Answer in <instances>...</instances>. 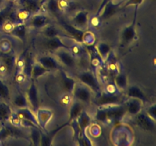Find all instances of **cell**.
<instances>
[{
	"mask_svg": "<svg viewBox=\"0 0 156 146\" xmlns=\"http://www.w3.org/2000/svg\"><path fill=\"white\" fill-rule=\"evenodd\" d=\"M51 117V112L47 110V109H40L38 111V123L40 126H44L48 123L49 120Z\"/></svg>",
	"mask_w": 156,
	"mask_h": 146,
	"instance_id": "ac0fdd59",
	"label": "cell"
},
{
	"mask_svg": "<svg viewBox=\"0 0 156 146\" xmlns=\"http://www.w3.org/2000/svg\"><path fill=\"white\" fill-rule=\"evenodd\" d=\"M119 91L120 90L117 88L114 83H109L105 87V91L107 93H109L111 94H119Z\"/></svg>",
	"mask_w": 156,
	"mask_h": 146,
	"instance_id": "4316f807",
	"label": "cell"
},
{
	"mask_svg": "<svg viewBox=\"0 0 156 146\" xmlns=\"http://www.w3.org/2000/svg\"><path fill=\"white\" fill-rule=\"evenodd\" d=\"M47 71H49L48 70L44 68L41 65H40L37 62H36L35 63H34L32 65L31 70H30V73H31V75L34 78L40 77L41 75H43L44 74L47 73Z\"/></svg>",
	"mask_w": 156,
	"mask_h": 146,
	"instance_id": "d6986e66",
	"label": "cell"
},
{
	"mask_svg": "<svg viewBox=\"0 0 156 146\" xmlns=\"http://www.w3.org/2000/svg\"><path fill=\"white\" fill-rule=\"evenodd\" d=\"M121 100L120 94H111L105 92V91L101 93L100 97L98 98L97 103L99 106H106V105L118 104Z\"/></svg>",
	"mask_w": 156,
	"mask_h": 146,
	"instance_id": "8992f818",
	"label": "cell"
},
{
	"mask_svg": "<svg viewBox=\"0 0 156 146\" xmlns=\"http://www.w3.org/2000/svg\"><path fill=\"white\" fill-rule=\"evenodd\" d=\"M36 62H37L40 65H42L44 68L47 69L48 71L50 70L58 69L60 67V63L57 59L48 55H42L37 58Z\"/></svg>",
	"mask_w": 156,
	"mask_h": 146,
	"instance_id": "5b68a950",
	"label": "cell"
},
{
	"mask_svg": "<svg viewBox=\"0 0 156 146\" xmlns=\"http://www.w3.org/2000/svg\"><path fill=\"white\" fill-rule=\"evenodd\" d=\"M84 105H85L84 103H82V102L79 101L77 100H75L74 101L72 102L69 111L70 120H75L79 116L83 110Z\"/></svg>",
	"mask_w": 156,
	"mask_h": 146,
	"instance_id": "7c38bea8",
	"label": "cell"
},
{
	"mask_svg": "<svg viewBox=\"0 0 156 146\" xmlns=\"http://www.w3.org/2000/svg\"><path fill=\"white\" fill-rule=\"evenodd\" d=\"M77 120L78 126H79V129L82 132H85V129L89 127V126L91 125V117L89 116V115L87 113V112L85 110H82V112L81 113V114L78 117Z\"/></svg>",
	"mask_w": 156,
	"mask_h": 146,
	"instance_id": "5bb4252c",
	"label": "cell"
},
{
	"mask_svg": "<svg viewBox=\"0 0 156 146\" xmlns=\"http://www.w3.org/2000/svg\"><path fill=\"white\" fill-rule=\"evenodd\" d=\"M126 93H127V95L129 97L138 98L140 100H141L142 101L146 99L143 91L140 89V88H138L136 86H131L129 88H128L127 90H126Z\"/></svg>",
	"mask_w": 156,
	"mask_h": 146,
	"instance_id": "2e32d148",
	"label": "cell"
},
{
	"mask_svg": "<svg viewBox=\"0 0 156 146\" xmlns=\"http://www.w3.org/2000/svg\"><path fill=\"white\" fill-rule=\"evenodd\" d=\"M114 84L119 90H121V91L126 90L127 88V79H126V75L123 73H117Z\"/></svg>",
	"mask_w": 156,
	"mask_h": 146,
	"instance_id": "e0dca14e",
	"label": "cell"
},
{
	"mask_svg": "<svg viewBox=\"0 0 156 146\" xmlns=\"http://www.w3.org/2000/svg\"><path fill=\"white\" fill-rule=\"evenodd\" d=\"M135 36V28H134V25L129 26L125 30H123V34H122V37H123L124 41H129Z\"/></svg>",
	"mask_w": 156,
	"mask_h": 146,
	"instance_id": "cb8c5ba5",
	"label": "cell"
},
{
	"mask_svg": "<svg viewBox=\"0 0 156 146\" xmlns=\"http://www.w3.org/2000/svg\"><path fill=\"white\" fill-rule=\"evenodd\" d=\"M9 94L10 92H9L8 87L0 81V97L4 99H7L9 98Z\"/></svg>",
	"mask_w": 156,
	"mask_h": 146,
	"instance_id": "83f0119b",
	"label": "cell"
},
{
	"mask_svg": "<svg viewBox=\"0 0 156 146\" xmlns=\"http://www.w3.org/2000/svg\"><path fill=\"white\" fill-rule=\"evenodd\" d=\"M42 33L47 38L57 37L59 34V30L53 26H46L42 28Z\"/></svg>",
	"mask_w": 156,
	"mask_h": 146,
	"instance_id": "44dd1931",
	"label": "cell"
},
{
	"mask_svg": "<svg viewBox=\"0 0 156 146\" xmlns=\"http://www.w3.org/2000/svg\"><path fill=\"white\" fill-rule=\"evenodd\" d=\"M82 40L85 42V43L88 44V45H91L94 43V34L91 33V32H86V33L82 34Z\"/></svg>",
	"mask_w": 156,
	"mask_h": 146,
	"instance_id": "484cf974",
	"label": "cell"
},
{
	"mask_svg": "<svg viewBox=\"0 0 156 146\" xmlns=\"http://www.w3.org/2000/svg\"><path fill=\"white\" fill-rule=\"evenodd\" d=\"M101 21L98 17H92L91 18H89V21H88V24H90L91 27H94V28L98 27L101 25Z\"/></svg>",
	"mask_w": 156,
	"mask_h": 146,
	"instance_id": "f546056e",
	"label": "cell"
},
{
	"mask_svg": "<svg viewBox=\"0 0 156 146\" xmlns=\"http://www.w3.org/2000/svg\"><path fill=\"white\" fill-rule=\"evenodd\" d=\"M73 21L74 25L79 30H82V29L89 26V24H88V21H89L88 14L86 12H79L73 18Z\"/></svg>",
	"mask_w": 156,
	"mask_h": 146,
	"instance_id": "ba28073f",
	"label": "cell"
},
{
	"mask_svg": "<svg viewBox=\"0 0 156 146\" xmlns=\"http://www.w3.org/2000/svg\"><path fill=\"white\" fill-rule=\"evenodd\" d=\"M143 101L138 98L129 97V100L125 103V109L126 112L132 116H136L139 113L141 112Z\"/></svg>",
	"mask_w": 156,
	"mask_h": 146,
	"instance_id": "52a82bcc",
	"label": "cell"
},
{
	"mask_svg": "<svg viewBox=\"0 0 156 146\" xmlns=\"http://www.w3.org/2000/svg\"><path fill=\"white\" fill-rule=\"evenodd\" d=\"M97 50L101 59H107L108 55H109L110 51H111V48H110L109 46L107 43H99L98 45Z\"/></svg>",
	"mask_w": 156,
	"mask_h": 146,
	"instance_id": "603a6c76",
	"label": "cell"
},
{
	"mask_svg": "<svg viewBox=\"0 0 156 146\" xmlns=\"http://www.w3.org/2000/svg\"><path fill=\"white\" fill-rule=\"evenodd\" d=\"M62 79V86H63V88L66 91V92L69 93H69H72V94H73L75 85H76V81H75L73 78H70L69 76L66 75H63Z\"/></svg>",
	"mask_w": 156,
	"mask_h": 146,
	"instance_id": "9a60e30c",
	"label": "cell"
},
{
	"mask_svg": "<svg viewBox=\"0 0 156 146\" xmlns=\"http://www.w3.org/2000/svg\"><path fill=\"white\" fill-rule=\"evenodd\" d=\"M30 12L27 10L20 11L17 14V18H18L17 19H18V21H21V22H23V21L29 19V18H30Z\"/></svg>",
	"mask_w": 156,
	"mask_h": 146,
	"instance_id": "f1b7e54d",
	"label": "cell"
},
{
	"mask_svg": "<svg viewBox=\"0 0 156 146\" xmlns=\"http://www.w3.org/2000/svg\"><path fill=\"white\" fill-rule=\"evenodd\" d=\"M12 104L15 109H23L29 106L27 97L23 94H18L15 95L12 100Z\"/></svg>",
	"mask_w": 156,
	"mask_h": 146,
	"instance_id": "4fadbf2b",
	"label": "cell"
},
{
	"mask_svg": "<svg viewBox=\"0 0 156 146\" xmlns=\"http://www.w3.org/2000/svg\"><path fill=\"white\" fill-rule=\"evenodd\" d=\"M69 50L76 59H80L82 56L85 55V49L79 44H74L69 47Z\"/></svg>",
	"mask_w": 156,
	"mask_h": 146,
	"instance_id": "7402d4cb",
	"label": "cell"
},
{
	"mask_svg": "<svg viewBox=\"0 0 156 146\" xmlns=\"http://www.w3.org/2000/svg\"><path fill=\"white\" fill-rule=\"evenodd\" d=\"M49 18L46 15H36L32 17L30 20V26L35 28H44V27L47 25Z\"/></svg>",
	"mask_w": 156,
	"mask_h": 146,
	"instance_id": "8fae6325",
	"label": "cell"
},
{
	"mask_svg": "<svg viewBox=\"0 0 156 146\" xmlns=\"http://www.w3.org/2000/svg\"><path fill=\"white\" fill-rule=\"evenodd\" d=\"M12 110L9 105L5 103H0V120L7 121L12 115Z\"/></svg>",
	"mask_w": 156,
	"mask_h": 146,
	"instance_id": "ffe728a7",
	"label": "cell"
},
{
	"mask_svg": "<svg viewBox=\"0 0 156 146\" xmlns=\"http://www.w3.org/2000/svg\"><path fill=\"white\" fill-rule=\"evenodd\" d=\"M141 1L142 0H130L128 4H134V3H136H136H139L140 2H141Z\"/></svg>",
	"mask_w": 156,
	"mask_h": 146,
	"instance_id": "e575fe53",
	"label": "cell"
},
{
	"mask_svg": "<svg viewBox=\"0 0 156 146\" xmlns=\"http://www.w3.org/2000/svg\"><path fill=\"white\" fill-rule=\"evenodd\" d=\"M91 133L93 136H98V135H99V134H100V128H99L98 126L91 127Z\"/></svg>",
	"mask_w": 156,
	"mask_h": 146,
	"instance_id": "836d02e7",
	"label": "cell"
},
{
	"mask_svg": "<svg viewBox=\"0 0 156 146\" xmlns=\"http://www.w3.org/2000/svg\"><path fill=\"white\" fill-rule=\"evenodd\" d=\"M44 45L47 50H51V51H55L57 49L60 48V47H66L59 37H53V38H47L44 41Z\"/></svg>",
	"mask_w": 156,
	"mask_h": 146,
	"instance_id": "30bf717a",
	"label": "cell"
},
{
	"mask_svg": "<svg viewBox=\"0 0 156 146\" xmlns=\"http://www.w3.org/2000/svg\"><path fill=\"white\" fill-rule=\"evenodd\" d=\"M79 82L88 86L94 92L101 93V85L94 74L90 71H82L77 75Z\"/></svg>",
	"mask_w": 156,
	"mask_h": 146,
	"instance_id": "3957f363",
	"label": "cell"
},
{
	"mask_svg": "<svg viewBox=\"0 0 156 146\" xmlns=\"http://www.w3.org/2000/svg\"><path fill=\"white\" fill-rule=\"evenodd\" d=\"M53 53L59 63L62 64L64 66L67 68H75L77 65V59L73 56L68 47H60L53 51Z\"/></svg>",
	"mask_w": 156,
	"mask_h": 146,
	"instance_id": "6da1fadb",
	"label": "cell"
},
{
	"mask_svg": "<svg viewBox=\"0 0 156 146\" xmlns=\"http://www.w3.org/2000/svg\"><path fill=\"white\" fill-rule=\"evenodd\" d=\"M147 115L150 116L153 120H155V105L150 106L147 110Z\"/></svg>",
	"mask_w": 156,
	"mask_h": 146,
	"instance_id": "4dcf8cb0",
	"label": "cell"
},
{
	"mask_svg": "<svg viewBox=\"0 0 156 146\" xmlns=\"http://www.w3.org/2000/svg\"><path fill=\"white\" fill-rule=\"evenodd\" d=\"M92 92L88 86L82 82H76L73 94L75 100H79L84 104H89L92 100Z\"/></svg>",
	"mask_w": 156,
	"mask_h": 146,
	"instance_id": "7a4b0ae2",
	"label": "cell"
},
{
	"mask_svg": "<svg viewBox=\"0 0 156 146\" xmlns=\"http://www.w3.org/2000/svg\"><path fill=\"white\" fill-rule=\"evenodd\" d=\"M27 101H28L29 104L32 107L34 111H37L38 109V106H39V102H38V97H37V92L36 87L34 86V84H32L31 86L30 87L27 92Z\"/></svg>",
	"mask_w": 156,
	"mask_h": 146,
	"instance_id": "9c48e42d",
	"label": "cell"
},
{
	"mask_svg": "<svg viewBox=\"0 0 156 146\" xmlns=\"http://www.w3.org/2000/svg\"><path fill=\"white\" fill-rule=\"evenodd\" d=\"M15 26L14 25L13 23L9 21V22H7L5 24L4 30H5V31H6V32H12L13 31L14 28H15Z\"/></svg>",
	"mask_w": 156,
	"mask_h": 146,
	"instance_id": "1f68e13d",
	"label": "cell"
},
{
	"mask_svg": "<svg viewBox=\"0 0 156 146\" xmlns=\"http://www.w3.org/2000/svg\"><path fill=\"white\" fill-rule=\"evenodd\" d=\"M12 32H13L14 34L16 35L18 37H24L26 33V29L24 24H19L17 26H15Z\"/></svg>",
	"mask_w": 156,
	"mask_h": 146,
	"instance_id": "d4e9b609",
	"label": "cell"
},
{
	"mask_svg": "<svg viewBox=\"0 0 156 146\" xmlns=\"http://www.w3.org/2000/svg\"><path fill=\"white\" fill-rule=\"evenodd\" d=\"M108 68H109L111 71H115V72H117V71H118V67H117V65H116V63H114L112 60L109 61V64H108Z\"/></svg>",
	"mask_w": 156,
	"mask_h": 146,
	"instance_id": "d6a6232c",
	"label": "cell"
},
{
	"mask_svg": "<svg viewBox=\"0 0 156 146\" xmlns=\"http://www.w3.org/2000/svg\"><path fill=\"white\" fill-rule=\"evenodd\" d=\"M135 116L136 123L140 129L146 131H152L155 129V120L149 116L147 113H139Z\"/></svg>",
	"mask_w": 156,
	"mask_h": 146,
	"instance_id": "277c9868",
	"label": "cell"
}]
</instances>
